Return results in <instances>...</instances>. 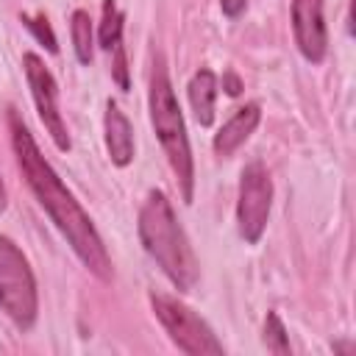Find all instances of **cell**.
<instances>
[{
	"instance_id": "6da1fadb",
	"label": "cell",
	"mask_w": 356,
	"mask_h": 356,
	"mask_svg": "<svg viewBox=\"0 0 356 356\" xmlns=\"http://www.w3.org/2000/svg\"><path fill=\"white\" fill-rule=\"evenodd\" d=\"M8 128H11V145L17 153V164L28 181L31 192L36 195L39 206L47 211V217L61 231V236L70 242V248L75 250L81 264L100 281H111V259L106 253V245H103L97 228L92 225L89 214L81 209L75 195L61 184V178L50 167V161L42 156L31 131L19 120L17 108H8Z\"/></svg>"
},
{
	"instance_id": "7a4b0ae2",
	"label": "cell",
	"mask_w": 356,
	"mask_h": 356,
	"mask_svg": "<svg viewBox=\"0 0 356 356\" xmlns=\"http://www.w3.org/2000/svg\"><path fill=\"white\" fill-rule=\"evenodd\" d=\"M139 239L147 250V256L161 267V273L170 278V284L178 292H189L197 281V259L195 250L178 225L172 206L164 192L153 189L147 192L142 209H139Z\"/></svg>"
},
{
	"instance_id": "3957f363",
	"label": "cell",
	"mask_w": 356,
	"mask_h": 356,
	"mask_svg": "<svg viewBox=\"0 0 356 356\" xmlns=\"http://www.w3.org/2000/svg\"><path fill=\"white\" fill-rule=\"evenodd\" d=\"M150 122L153 131L161 142V150L178 178L181 195L186 203H192L195 195V164H192V150H189V136H186V125L181 117V106L175 100L164 58L159 56L150 72Z\"/></svg>"
},
{
	"instance_id": "277c9868",
	"label": "cell",
	"mask_w": 356,
	"mask_h": 356,
	"mask_svg": "<svg viewBox=\"0 0 356 356\" xmlns=\"http://www.w3.org/2000/svg\"><path fill=\"white\" fill-rule=\"evenodd\" d=\"M0 306L19 331L33 328L39 312L33 270L11 236L0 234Z\"/></svg>"
},
{
	"instance_id": "5b68a950",
	"label": "cell",
	"mask_w": 356,
	"mask_h": 356,
	"mask_svg": "<svg viewBox=\"0 0 356 356\" xmlns=\"http://www.w3.org/2000/svg\"><path fill=\"white\" fill-rule=\"evenodd\" d=\"M150 306L153 314L159 317L161 328L167 331V337L172 339V345L189 356H220L225 353L222 342L214 337V331L209 328V323L195 314L189 306H184L181 300L161 295V292H150Z\"/></svg>"
},
{
	"instance_id": "8992f818",
	"label": "cell",
	"mask_w": 356,
	"mask_h": 356,
	"mask_svg": "<svg viewBox=\"0 0 356 356\" xmlns=\"http://www.w3.org/2000/svg\"><path fill=\"white\" fill-rule=\"evenodd\" d=\"M273 206V181L261 161H253L242 170L239 178V200H236V222L245 242L256 245L267 228Z\"/></svg>"
},
{
	"instance_id": "52a82bcc",
	"label": "cell",
	"mask_w": 356,
	"mask_h": 356,
	"mask_svg": "<svg viewBox=\"0 0 356 356\" xmlns=\"http://www.w3.org/2000/svg\"><path fill=\"white\" fill-rule=\"evenodd\" d=\"M22 70H25V78H28V86H31V97H33V106L39 111V120H42L44 131L50 134L56 147L67 153L70 150V134H67L64 117L58 111V89H56L53 72L44 67V61L36 53H25L22 56Z\"/></svg>"
},
{
	"instance_id": "ba28073f",
	"label": "cell",
	"mask_w": 356,
	"mask_h": 356,
	"mask_svg": "<svg viewBox=\"0 0 356 356\" xmlns=\"http://www.w3.org/2000/svg\"><path fill=\"white\" fill-rule=\"evenodd\" d=\"M295 44L306 61L320 64L328 50V31L323 19V0H292Z\"/></svg>"
},
{
	"instance_id": "9c48e42d",
	"label": "cell",
	"mask_w": 356,
	"mask_h": 356,
	"mask_svg": "<svg viewBox=\"0 0 356 356\" xmlns=\"http://www.w3.org/2000/svg\"><path fill=\"white\" fill-rule=\"evenodd\" d=\"M103 131H106V150L111 164L128 167L134 161V128L128 117L120 111L114 100L106 103V117H103Z\"/></svg>"
},
{
	"instance_id": "30bf717a",
	"label": "cell",
	"mask_w": 356,
	"mask_h": 356,
	"mask_svg": "<svg viewBox=\"0 0 356 356\" xmlns=\"http://www.w3.org/2000/svg\"><path fill=\"white\" fill-rule=\"evenodd\" d=\"M259 120H261V111H259L256 103L242 106V108L214 134V153H217V156H231L239 145L248 142V136L256 131Z\"/></svg>"
},
{
	"instance_id": "8fae6325",
	"label": "cell",
	"mask_w": 356,
	"mask_h": 356,
	"mask_svg": "<svg viewBox=\"0 0 356 356\" xmlns=\"http://www.w3.org/2000/svg\"><path fill=\"white\" fill-rule=\"evenodd\" d=\"M189 106L200 125L214 122V100H217V75L211 70H197L189 81Z\"/></svg>"
},
{
	"instance_id": "7c38bea8",
	"label": "cell",
	"mask_w": 356,
	"mask_h": 356,
	"mask_svg": "<svg viewBox=\"0 0 356 356\" xmlns=\"http://www.w3.org/2000/svg\"><path fill=\"white\" fill-rule=\"evenodd\" d=\"M97 36L106 53H114L122 44V11L117 8V0H103V19Z\"/></svg>"
},
{
	"instance_id": "4fadbf2b",
	"label": "cell",
	"mask_w": 356,
	"mask_h": 356,
	"mask_svg": "<svg viewBox=\"0 0 356 356\" xmlns=\"http://www.w3.org/2000/svg\"><path fill=\"white\" fill-rule=\"evenodd\" d=\"M70 31H72V47H75V56L81 64H89L92 61V19L83 8L72 11V22H70Z\"/></svg>"
},
{
	"instance_id": "5bb4252c",
	"label": "cell",
	"mask_w": 356,
	"mask_h": 356,
	"mask_svg": "<svg viewBox=\"0 0 356 356\" xmlns=\"http://www.w3.org/2000/svg\"><path fill=\"white\" fill-rule=\"evenodd\" d=\"M261 339H264V345H267L270 353H278V356H289V353H292L286 328H284V323H281V317H278L275 312H270V314L264 317V337H261Z\"/></svg>"
},
{
	"instance_id": "9a60e30c",
	"label": "cell",
	"mask_w": 356,
	"mask_h": 356,
	"mask_svg": "<svg viewBox=\"0 0 356 356\" xmlns=\"http://www.w3.org/2000/svg\"><path fill=\"white\" fill-rule=\"evenodd\" d=\"M22 19V25L39 39V44H44L50 53H58V44H56V33H53V28H50V22H47V17L44 14H36V17H31V14H22L19 17Z\"/></svg>"
},
{
	"instance_id": "2e32d148",
	"label": "cell",
	"mask_w": 356,
	"mask_h": 356,
	"mask_svg": "<svg viewBox=\"0 0 356 356\" xmlns=\"http://www.w3.org/2000/svg\"><path fill=\"white\" fill-rule=\"evenodd\" d=\"M220 6H222V14L225 17H239L245 11L248 0H220Z\"/></svg>"
},
{
	"instance_id": "e0dca14e",
	"label": "cell",
	"mask_w": 356,
	"mask_h": 356,
	"mask_svg": "<svg viewBox=\"0 0 356 356\" xmlns=\"http://www.w3.org/2000/svg\"><path fill=\"white\" fill-rule=\"evenodd\" d=\"M222 86H225V92H228V95H239V89H242L239 78H236V75H231V72L222 78Z\"/></svg>"
},
{
	"instance_id": "ac0fdd59",
	"label": "cell",
	"mask_w": 356,
	"mask_h": 356,
	"mask_svg": "<svg viewBox=\"0 0 356 356\" xmlns=\"http://www.w3.org/2000/svg\"><path fill=\"white\" fill-rule=\"evenodd\" d=\"M6 200H8L6 197V184H3V175H0V211L6 209Z\"/></svg>"
}]
</instances>
